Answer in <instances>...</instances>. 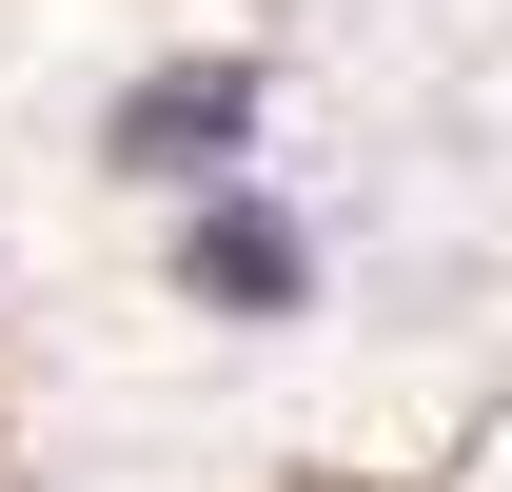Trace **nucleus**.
<instances>
[{
  "mask_svg": "<svg viewBox=\"0 0 512 492\" xmlns=\"http://www.w3.org/2000/svg\"><path fill=\"white\" fill-rule=\"evenodd\" d=\"M178 276H197L217 315H296V276H316V256H296V217H256V197H217V217L178 237Z\"/></svg>",
  "mask_w": 512,
  "mask_h": 492,
  "instance_id": "2",
  "label": "nucleus"
},
{
  "mask_svg": "<svg viewBox=\"0 0 512 492\" xmlns=\"http://www.w3.org/2000/svg\"><path fill=\"white\" fill-rule=\"evenodd\" d=\"M237 138H256V79H237V60H178V79L119 99V158H138V178H217Z\"/></svg>",
  "mask_w": 512,
  "mask_h": 492,
  "instance_id": "1",
  "label": "nucleus"
}]
</instances>
